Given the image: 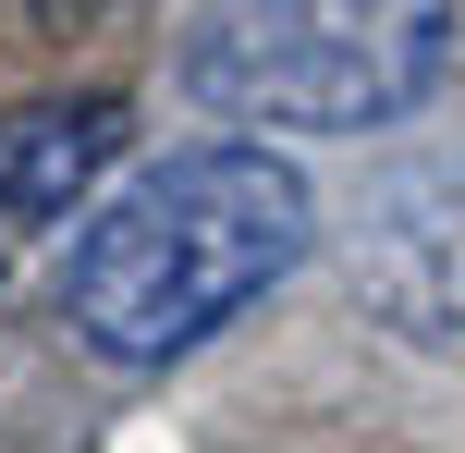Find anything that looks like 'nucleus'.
Instances as JSON below:
<instances>
[{"label":"nucleus","instance_id":"1","mask_svg":"<svg viewBox=\"0 0 465 453\" xmlns=\"http://www.w3.org/2000/svg\"><path fill=\"white\" fill-rule=\"evenodd\" d=\"M319 245V196L270 147H184V160L135 172L111 209L74 233L62 319L86 356L111 368H172L221 343L270 282H294Z\"/></svg>","mask_w":465,"mask_h":453},{"label":"nucleus","instance_id":"2","mask_svg":"<svg viewBox=\"0 0 465 453\" xmlns=\"http://www.w3.org/2000/svg\"><path fill=\"white\" fill-rule=\"evenodd\" d=\"M453 74V0H209L184 98L245 135H392Z\"/></svg>","mask_w":465,"mask_h":453},{"label":"nucleus","instance_id":"3","mask_svg":"<svg viewBox=\"0 0 465 453\" xmlns=\"http://www.w3.org/2000/svg\"><path fill=\"white\" fill-rule=\"evenodd\" d=\"M355 294L417 356L465 368V160H392L355 209Z\"/></svg>","mask_w":465,"mask_h":453},{"label":"nucleus","instance_id":"4","mask_svg":"<svg viewBox=\"0 0 465 453\" xmlns=\"http://www.w3.org/2000/svg\"><path fill=\"white\" fill-rule=\"evenodd\" d=\"M123 160V98H49L0 123V233H49Z\"/></svg>","mask_w":465,"mask_h":453},{"label":"nucleus","instance_id":"5","mask_svg":"<svg viewBox=\"0 0 465 453\" xmlns=\"http://www.w3.org/2000/svg\"><path fill=\"white\" fill-rule=\"evenodd\" d=\"M37 25H86V13H111V0H25Z\"/></svg>","mask_w":465,"mask_h":453}]
</instances>
